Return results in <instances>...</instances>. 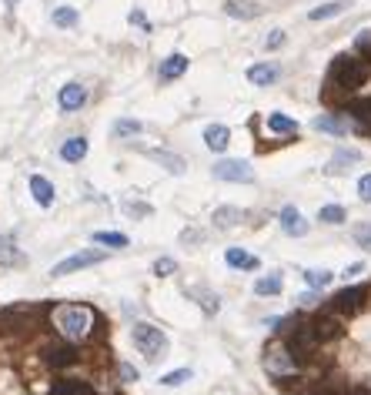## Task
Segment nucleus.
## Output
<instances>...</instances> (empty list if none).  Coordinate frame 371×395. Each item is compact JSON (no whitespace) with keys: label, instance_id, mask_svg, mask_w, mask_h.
<instances>
[{"label":"nucleus","instance_id":"f257e3e1","mask_svg":"<svg viewBox=\"0 0 371 395\" xmlns=\"http://www.w3.org/2000/svg\"><path fill=\"white\" fill-rule=\"evenodd\" d=\"M54 329L64 342H87L97 331H104V319L90 305H57L54 308Z\"/></svg>","mask_w":371,"mask_h":395},{"label":"nucleus","instance_id":"f03ea898","mask_svg":"<svg viewBox=\"0 0 371 395\" xmlns=\"http://www.w3.org/2000/svg\"><path fill=\"white\" fill-rule=\"evenodd\" d=\"M371 77L368 61H358V57H348V54H338L328 67V88L341 90V94H355L358 88H365V81Z\"/></svg>","mask_w":371,"mask_h":395},{"label":"nucleus","instance_id":"7ed1b4c3","mask_svg":"<svg viewBox=\"0 0 371 395\" xmlns=\"http://www.w3.org/2000/svg\"><path fill=\"white\" fill-rule=\"evenodd\" d=\"M47 312H51V305H44V302H20V305L4 308L0 312V331L27 335V331H34L40 319H47Z\"/></svg>","mask_w":371,"mask_h":395},{"label":"nucleus","instance_id":"20e7f679","mask_svg":"<svg viewBox=\"0 0 371 395\" xmlns=\"http://www.w3.org/2000/svg\"><path fill=\"white\" fill-rule=\"evenodd\" d=\"M264 369H268V375H274V379H288V375H298L301 365H298V358L291 355V348L284 342H271L268 348H264Z\"/></svg>","mask_w":371,"mask_h":395},{"label":"nucleus","instance_id":"39448f33","mask_svg":"<svg viewBox=\"0 0 371 395\" xmlns=\"http://www.w3.org/2000/svg\"><path fill=\"white\" fill-rule=\"evenodd\" d=\"M40 358H44V365L54 372H67L74 369V365H80V348H74V342H47L44 348H40Z\"/></svg>","mask_w":371,"mask_h":395},{"label":"nucleus","instance_id":"423d86ee","mask_svg":"<svg viewBox=\"0 0 371 395\" xmlns=\"http://www.w3.org/2000/svg\"><path fill=\"white\" fill-rule=\"evenodd\" d=\"M130 335H134V345H138V352H141V355H147L151 362H154V358H161V355L167 352V335L157 329V325L138 322Z\"/></svg>","mask_w":371,"mask_h":395},{"label":"nucleus","instance_id":"0eeeda50","mask_svg":"<svg viewBox=\"0 0 371 395\" xmlns=\"http://www.w3.org/2000/svg\"><path fill=\"white\" fill-rule=\"evenodd\" d=\"M365 298H368V288H365V285L341 288V292L328 302V312H334V315H355V312H361V308H365Z\"/></svg>","mask_w":371,"mask_h":395},{"label":"nucleus","instance_id":"6e6552de","mask_svg":"<svg viewBox=\"0 0 371 395\" xmlns=\"http://www.w3.org/2000/svg\"><path fill=\"white\" fill-rule=\"evenodd\" d=\"M211 171H214L218 181H231V184H251L255 181V167L248 165V161H241V158H224Z\"/></svg>","mask_w":371,"mask_h":395},{"label":"nucleus","instance_id":"1a4fd4ad","mask_svg":"<svg viewBox=\"0 0 371 395\" xmlns=\"http://www.w3.org/2000/svg\"><path fill=\"white\" fill-rule=\"evenodd\" d=\"M104 252L101 248H90V252H77V255H71L67 261H61V265H54V278H61V275H71V271H80V268H90V265H101L104 261Z\"/></svg>","mask_w":371,"mask_h":395},{"label":"nucleus","instance_id":"9d476101","mask_svg":"<svg viewBox=\"0 0 371 395\" xmlns=\"http://www.w3.org/2000/svg\"><path fill=\"white\" fill-rule=\"evenodd\" d=\"M308 329L315 331V338H318V342H334V338H341V331H345L341 329V322H338V315L328 312V308L308 322Z\"/></svg>","mask_w":371,"mask_h":395},{"label":"nucleus","instance_id":"9b49d317","mask_svg":"<svg viewBox=\"0 0 371 395\" xmlns=\"http://www.w3.org/2000/svg\"><path fill=\"white\" fill-rule=\"evenodd\" d=\"M57 104H61V111H80V107L87 104V88H80L77 81H71V84H64V88H61Z\"/></svg>","mask_w":371,"mask_h":395},{"label":"nucleus","instance_id":"f8f14e48","mask_svg":"<svg viewBox=\"0 0 371 395\" xmlns=\"http://www.w3.org/2000/svg\"><path fill=\"white\" fill-rule=\"evenodd\" d=\"M281 231L284 235H291V238H305L308 235V221L301 218V211H298L295 204L281 208Z\"/></svg>","mask_w":371,"mask_h":395},{"label":"nucleus","instance_id":"ddd939ff","mask_svg":"<svg viewBox=\"0 0 371 395\" xmlns=\"http://www.w3.org/2000/svg\"><path fill=\"white\" fill-rule=\"evenodd\" d=\"M345 114H351L355 121H358V131L365 134V131H371V94H365V98H355V101L345 104Z\"/></svg>","mask_w":371,"mask_h":395},{"label":"nucleus","instance_id":"4468645a","mask_svg":"<svg viewBox=\"0 0 371 395\" xmlns=\"http://www.w3.org/2000/svg\"><path fill=\"white\" fill-rule=\"evenodd\" d=\"M51 395H97V389L90 382H80V379H54Z\"/></svg>","mask_w":371,"mask_h":395},{"label":"nucleus","instance_id":"2eb2a0df","mask_svg":"<svg viewBox=\"0 0 371 395\" xmlns=\"http://www.w3.org/2000/svg\"><path fill=\"white\" fill-rule=\"evenodd\" d=\"M278 77H281L278 64H255V67H248V81H251L255 88H271Z\"/></svg>","mask_w":371,"mask_h":395},{"label":"nucleus","instance_id":"dca6fc26","mask_svg":"<svg viewBox=\"0 0 371 395\" xmlns=\"http://www.w3.org/2000/svg\"><path fill=\"white\" fill-rule=\"evenodd\" d=\"M224 13L234 17V20H255V17H261V7H257L255 0H228Z\"/></svg>","mask_w":371,"mask_h":395},{"label":"nucleus","instance_id":"f3484780","mask_svg":"<svg viewBox=\"0 0 371 395\" xmlns=\"http://www.w3.org/2000/svg\"><path fill=\"white\" fill-rule=\"evenodd\" d=\"M184 71H188V57H184V54H171V57H164V61H161V71H157V77H161V81L167 84V81H178Z\"/></svg>","mask_w":371,"mask_h":395},{"label":"nucleus","instance_id":"a211bd4d","mask_svg":"<svg viewBox=\"0 0 371 395\" xmlns=\"http://www.w3.org/2000/svg\"><path fill=\"white\" fill-rule=\"evenodd\" d=\"M205 144L211 148V151H228V144H231V131L224 128V124H207L205 128Z\"/></svg>","mask_w":371,"mask_h":395},{"label":"nucleus","instance_id":"6ab92c4d","mask_svg":"<svg viewBox=\"0 0 371 395\" xmlns=\"http://www.w3.org/2000/svg\"><path fill=\"white\" fill-rule=\"evenodd\" d=\"M30 194H34V201H37L40 208H51L54 204V184L47 178H40V175L30 178Z\"/></svg>","mask_w":371,"mask_h":395},{"label":"nucleus","instance_id":"aec40b11","mask_svg":"<svg viewBox=\"0 0 371 395\" xmlns=\"http://www.w3.org/2000/svg\"><path fill=\"white\" fill-rule=\"evenodd\" d=\"M241 218H244L241 208H234V204H224V208H218V211H214V218H211V221H214V228L228 231V228H234V225H238Z\"/></svg>","mask_w":371,"mask_h":395},{"label":"nucleus","instance_id":"412c9836","mask_svg":"<svg viewBox=\"0 0 371 395\" xmlns=\"http://www.w3.org/2000/svg\"><path fill=\"white\" fill-rule=\"evenodd\" d=\"M61 158H64V161H71V165L84 161V158H87V141H84V138H67L64 144H61Z\"/></svg>","mask_w":371,"mask_h":395},{"label":"nucleus","instance_id":"4be33fe9","mask_svg":"<svg viewBox=\"0 0 371 395\" xmlns=\"http://www.w3.org/2000/svg\"><path fill=\"white\" fill-rule=\"evenodd\" d=\"M351 7V0H328V4H321L315 11L308 13V20H328V17H338V13H345Z\"/></svg>","mask_w":371,"mask_h":395},{"label":"nucleus","instance_id":"5701e85b","mask_svg":"<svg viewBox=\"0 0 371 395\" xmlns=\"http://www.w3.org/2000/svg\"><path fill=\"white\" fill-rule=\"evenodd\" d=\"M224 261H228L231 268H244V271H255V268L261 265V261H257L255 255H248L244 248H228V252H224Z\"/></svg>","mask_w":371,"mask_h":395},{"label":"nucleus","instance_id":"b1692460","mask_svg":"<svg viewBox=\"0 0 371 395\" xmlns=\"http://www.w3.org/2000/svg\"><path fill=\"white\" fill-rule=\"evenodd\" d=\"M315 128L324 131V134H334V138H345V134H348V124L338 114H321V117H315Z\"/></svg>","mask_w":371,"mask_h":395},{"label":"nucleus","instance_id":"393cba45","mask_svg":"<svg viewBox=\"0 0 371 395\" xmlns=\"http://www.w3.org/2000/svg\"><path fill=\"white\" fill-rule=\"evenodd\" d=\"M0 265H4V268L24 265V255L17 252V244H13V235H7V238H0Z\"/></svg>","mask_w":371,"mask_h":395},{"label":"nucleus","instance_id":"a878e982","mask_svg":"<svg viewBox=\"0 0 371 395\" xmlns=\"http://www.w3.org/2000/svg\"><path fill=\"white\" fill-rule=\"evenodd\" d=\"M268 131H274V134H295L298 131V121L295 117H288V114H268Z\"/></svg>","mask_w":371,"mask_h":395},{"label":"nucleus","instance_id":"bb28decb","mask_svg":"<svg viewBox=\"0 0 371 395\" xmlns=\"http://www.w3.org/2000/svg\"><path fill=\"white\" fill-rule=\"evenodd\" d=\"M281 288H284L281 275H264V278L255 281V295H278Z\"/></svg>","mask_w":371,"mask_h":395},{"label":"nucleus","instance_id":"cd10ccee","mask_svg":"<svg viewBox=\"0 0 371 395\" xmlns=\"http://www.w3.org/2000/svg\"><path fill=\"white\" fill-rule=\"evenodd\" d=\"M355 161H361V154L358 151H334V158L328 161V175H334V171H345V165H355Z\"/></svg>","mask_w":371,"mask_h":395},{"label":"nucleus","instance_id":"c85d7f7f","mask_svg":"<svg viewBox=\"0 0 371 395\" xmlns=\"http://www.w3.org/2000/svg\"><path fill=\"white\" fill-rule=\"evenodd\" d=\"M151 158L154 161H161V165L171 171V175H184V158H178V154H167V151H151Z\"/></svg>","mask_w":371,"mask_h":395},{"label":"nucleus","instance_id":"c756f323","mask_svg":"<svg viewBox=\"0 0 371 395\" xmlns=\"http://www.w3.org/2000/svg\"><path fill=\"white\" fill-rule=\"evenodd\" d=\"M348 211L341 208V204H324L318 211V221H324V225H345Z\"/></svg>","mask_w":371,"mask_h":395},{"label":"nucleus","instance_id":"7c9ffc66","mask_svg":"<svg viewBox=\"0 0 371 395\" xmlns=\"http://www.w3.org/2000/svg\"><path fill=\"white\" fill-rule=\"evenodd\" d=\"M305 281L311 288H328L334 281V271H328V268H311V271H305Z\"/></svg>","mask_w":371,"mask_h":395},{"label":"nucleus","instance_id":"2f4dec72","mask_svg":"<svg viewBox=\"0 0 371 395\" xmlns=\"http://www.w3.org/2000/svg\"><path fill=\"white\" fill-rule=\"evenodd\" d=\"M298 395H348V389H341L334 382H315V385H305Z\"/></svg>","mask_w":371,"mask_h":395},{"label":"nucleus","instance_id":"473e14b6","mask_svg":"<svg viewBox=\"0 0 371 395\" xmlns=\"http://www.w3.org/2000/svg\"><path fill=\"white\" fill-rule=\"evenodd\" d=\"M191 298H201V308H205L207 315H218V308H221V302H218V295H211L207 288H191Z\"/></svg>","mask_w":371,"mask_h":395},{"label":"nucleus","instance_id":"72a5a7b5","mask_svg":"<svg viewBox=\"0 0 371 395\" xmlns=\"http://www.w3.org/2000/svg\"><path fill=\"white\" fill-rule=\"evenodd\" d=\"M94 242L107 244V248H128V235H121V231H97Z\"/></svg>","mask_w":371,"mask_h":395},{"label":"nucleus","instance_id":"f704fd0d","mask_svg":"<svg viewBox=\"0 0 371 395\" xmlns=\"http://www.w3.org/2000/svg\"><path fill=\"white\" fill-rule=\"evenodd\" d=\"M134 134H141V121H117L114 124V138H134Z\"/></svg>","mask_w":371,"mask_h":395},{"label":"nucleus","instance_id":"c9c22d12","mask_svg":"<svg viewBox=\"0 0 371 395\" xmlns=\"http://www.w3.org/2000/svg\"><path fill=\"white\" fill-rule=\"evenodd\" d=\"M54 24L57 27H74L77 24V11L74 7H57V11H54Z\"/></svg>","mask_w":371,"mask_h":395},{"label":"nucleus","instance_id":"e433bc0d","mask_svg":"<svg viewBox=\"0 0 371 395\" xmlns=\"http://www.w3.org/2000/svg\"><path fill=\"white\" fill-rule=\"evenodd\" d=\"M151 271L157 275V278H167V275H174V271H178V261H174V258H157Z\"/></svg>","mask_w":371,"mask_h":395},{"label":"nucleus","instance_id":"4c0bfd02","mask_svg":"<svg viewBox=\"0 0 371 395\" xmlns=\"http://www.w3.org/2000/svg\"><path fill=\"white\" fill-rule=\"evenodd\" d=\"M355 51L361 54V61H371V30H361L355 37Z\"/></svg>","mask_w":371,"mask_h":395},{"label":"nucleus","instance_id":"58836bf2","mask_svg":"<svg viewBox=\"0 0 371 395\" xmlns=\"http://www.w3.org/2000/svg\"><path fill=\"white\" fill-rule=\"evenodd\" d=\"M191 379V369H178V372H167L164 379H161V385H167V389H174V385H184Z\"/></svg>","mask_w":371,"mask_h":395},{"label":"nucleus","instance_id":"ea45409f","mask_svg":"<svg viewBox=\"0 0 371 395\" xmlns=\"http://www.w3.org/2000/svg\"><path fill=\"white\" fill-rule=\"evenodd\" d=\"M284 44H288V34H284V30H271L268 37H264V51H278Z\"/></svg>","mask_w":371,"mask_h":395},{"label":"nucleus","instance_id":"a19ab883","mask_svg":"<svg viewBox=\"0 0 371 395\" xmlns=\"http://www.w3.org/2000/svg\"><path fill=\"white\" fill-rule=\"evenodd\" d=\"M201 242H205V231H197V228L181 231V244H201Z\"/></svg>","mask_w":371,"mask_h":395},{"label":"nucleus","instance_id":"79ce46f5","mask_svg":"<svg viewBox=\"0 0 371 395\" xmlns=\"http://www.w3.org/2000/svg\"><path fill=\"white\" fill-rule=\"evenodd\" d=\"M355 242H358L361 248H368V252H371V225H361V228H355Z\"/></svg>","mask_w":371,"mask_h":395},{"label":"nucleus","instance_id":"37998d69","mask_svg":"<svg viewBox=\"0 0 371 395\" xmlns=\"http://www.w3.org/2000/svg\"><path fill=\"white\" fill-rule=\"evenodd\" d=\"M124 211H128V215H134V218H147V215H151V204H134V201H128V204H124Z\"/></svg>","mask_w":371,"mask_h":395},{"label":"nucleus","instance_id":"c03bdc74","mask_svg":"<svg viewBox=\"0 0 371 395\" xmlns=\"http://www.w3.org/2000/svg\"><path fill=\"white\" fill-rule=\"evenodd\" d=\"M358 198L371 204V175H361V181H358Z\"/></svg>","mask_w":371,"mask_h":395},{"label":"nucleus","instance_id":"a18cd8bd","mask_svg":"<svg viewBox=\"0 0 371 395\" xmlns=\"http://www.w3.org/2000/svg\"><path fill=\"white\" fill-rule=\"evenodd\" d=\"M138 379H141V372L124 362V365H121V382H138Z\"/></svg>","mask_w":371,"mask_h":395},{"label":"nucleus","instance_id":"49530a36","mask_svg":"<svg viewBox=\"0 0 371 395\" xmlns=\"http://www.w3.org/2000/svg\"><path fill=\"white\" fill-rule=\"evenodd\" d=\"M128 20H130L134 27H141V30H151V24H147V17H144L141 11H130V13H128Z\"/></svg>","mask_w":371,"mask_h":395},{"label":"nucleus","instance_id":"de8ad7c7","mask_svg":"<svg viewBox=\"0 0 371 395\" xmlns=\"http://www.w3.org/2000/svg\"><path fill=\"white\" fill-rule=\"evenodd\" d=\"M361 271H365V265H361V261H355V265L345 271V278H355V275H361Z\"/></svg>","mask_w":371,"mask_h":395},{"label":"nucleus","instance_id":"09e8293b","mask_svg":"<svg viewBox=\"0 0 371 395\" xmlns=\"http://www.w3.org/2000/svg\"><path fill=\"white\" fill-rule=\"evenodd\" d=\"M348 395H371V389H351Z\"/></svg>","mask_w":371,"mask_h":395},{"label":"nucleus","instance_id":"8fccbe9b","mask_svg":"<svg viewBox=\"0 0 371 395\" xmlns=\"http://www.w3.org/2000/svg\"><path fill=\"white\" fill-rule=\"evenodd\" d=\"M4 4H7V7H17V0H4Z\"/></svg>","mask_w":371,"mask_h":395}]
</instances>
